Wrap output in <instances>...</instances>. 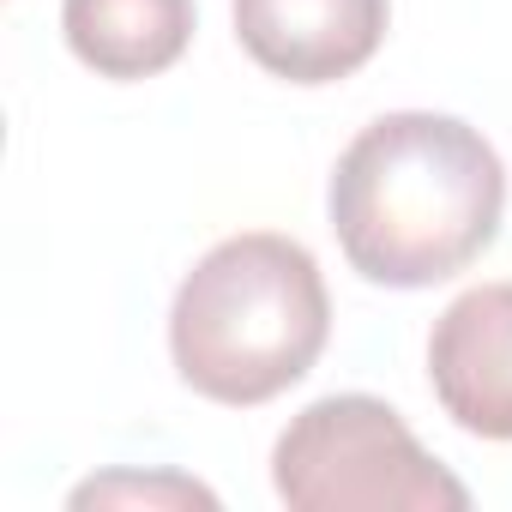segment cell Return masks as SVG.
<instances>
[{"instance_id":"6da1fadb","label":"cell","mask_w":512,"mask_h":512,"mask_svg":"<svg viewBox=\"0 0 512 512\" xmlns=\"http://www.w3.org/2000/svg\"><path fill=\"white\" fill-rule=\"evenodd\" d=\"M326 217L356 278L380 290H434L494 247L506 163L458 115L392 109L332 163Z\"/></svg>"},{"instance_id":"7a4b0ae2","label":"cell","mask_w":512,"mask_h":512,"mask_svg":"<svg viewBox=\"0 0 512 512\" xmlns=\"http://www.w3.org/2000/svg\"><path fill=\"white\" fill-rule=\"evenodd\" d=\"M332 338L320 260L278 229L217 241L169 302V362L187 392L253 410L314 374Z\"/></svg>"},{"instance_id":"3957f363","label":"cell","mask_w":512,"mask_h":512,"mask_svg":"<svg viewBox=\"0 0 512 512\" xmlns=\"http://www.w3.org/2000/svg\"><path fill=\"white\" fill-rule=\"evenodd\" d=\"M272 488L296 512H464L470 488L404 428L386 398L332 392L290 416Z\"/></svg>"},{"instance_id":"277c9868","label":"cell","mask_w":512,"mask_h":512,"mask_svg":"<svg viewBox=\"0 0 512 512\" xmlns=\"http://www.w3.org/2000/svg\"><path fill=\"white\" fill-rule=\"evenodd\" d=\"M235 43L284 85H338L362 73L392 25V0H229Z\"/></svg>"},{"instance_id":"5b68a950","label":"cell","mask_w":512,"mask_h":512,"mask_svg":"<svg viewBox=\"0 0 512 512\" xmlns=\"http://www.w3.org/2000/svg\"><path fill=\"white\" fill-rule=\"evenodd\" d=\"M428 386L452 428L512 440V278L446 302L428 332Z\"/></svg>"},{"instance_id":"8992f818","label":"cell","mask_w":512,"mask_h":512,"mask_svg":"<svg viewBox=\"0 0 512 512\" xmlns=\"http://www.w3.org/2000/svg\"><path fill=\"white\" fill-rule=\"evenodd\" d=\"M193 0H61V31L79 67L115 85L169 73L193 43Z\"/></svg>"},{"instance_id":"52a82bcc","label":"cell","mask_w":512,"mask_h":512,"mask_svg":"<svg viewBox=\"0 0 512 512\" xmlns=\"http://www.w3.org/2000/svg\"><path fill=\"white\" fill-rule=\"evenodd\" d=\"M73 506H205V512H217V494L205 482H193V476H175V470H157V476L115 470V476L79 482Z\"/></svg>"}]
</instances>
